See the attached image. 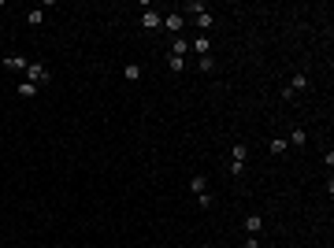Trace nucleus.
<instances>
[{
  "label": "nucleus",
  "mask_w": 334,
  "mask_h": 248,
  "mask_svg": "<svg viewBox=\"0 0 334 248\" xmlns=\"http://www.w3.org/2000/svg\"><path fill=\"white\" fill-rule=\"evenodd\" d=\"M245 159H249V149L238 141V145L230 149V174H242V171H245Z\"/></svg>",
  "instance_id": "f257e3e1"
},
{
  "label": "nucleus",
  "mask_w": 334,
  "mask_h": 248,
  "mask_svg": "<svg viewBox=\"0 0 334 248\" xmlns=\"http://www.w3.org/2000/svg\"><path fill=\"white\" fill-rule=\"evenodd\" d=\"M49 78H52V74L45 71L41 63H26V82H33V85H45Z\"/></svg>",
  "instance_id": "f03ea898"
},
{
  "label": "nucleus",
  "mask_w": 334,
  "mask_h": 248,
  "mask_svg": "<svg viewBox=\"0 0 334 248\" xmlns=\"http://www.w3.org/2000/svg\"><path fill=\"white\" fill-rule=\"evenodd\" d=\"M141 26H145V30H160V26H164V15L152 11V8H145L141 11Z\"/></svg>",
  "instance_id": "7ed1b4c3"
},
{
  "label": "nucleus",
  "mask_w": 334,
  "mask_h": 248,
  "mask_svg": "<svg viewBox=\"0 0 334 248\" xmlns=\"http://www.w3.org/2000/svg\"><path fill=\"white\" fill-rule=\"evenodd\" d=\"M164 26H167L171 33H182V26H186V15H182V11H171V15H164Z\"/></svg>",
  "instance_id": "20e7f679"
},
{
  "label": "nucleus",
  "mask_w": 334,
  "mask_h": 248,
  "mask_svg": "<svg viewBox=\"0 0 334 248\" xmlns=\"http://www.w3.org/2000/svg\"><path fill=\"white\" fill-rule=\"evenodd\" d=\"M267 149H271V156H282V152L290 149V141H286V137H271V145H267Z\"/></svg>",
  "instance_id": "39448f33"
},
{
  "label": "nucleus",
  "mask_w": 334,
  "mask_h": 248,
  "mask_svg": "<svg viewBox=\"0 0 334 248\" xmlns=\"http://www.w3.org/2000/svg\"><path fill=\"white\" fill-rule=\"evenodd\" d=\"M190 189L197 193V197H200V193H208V182H204V174H193V178H190Z\"/></svg>",
  "instance_id": "423d86ee"
},
{
  "label": "nucleus",
  "mask_w": 334,
  "mask_h": 248,
  "mask_svg": "<svg viewBox=\"0 0 334 248\" xmlns=\"http://www.w3.org/2000/svg\"><path fill=\"white\" fill-rule=\"evenodd\" d=\"M286 89H290V93H305V89H308V74H297Z\"/></svg>",
  "instance_id": "0eeeda50"
},
{
  "label": "nucleus",
  "mask_w": 334,
  "mask_h": 248,
  "mask_svg": "<svg viewBox=\"0 0 334 248\" xmlns=\"http://www.w3.org/2000/svg\"><path fill=\"white\" fill-rule=\"evenodd\" d=\"M245 230H249L252 237H256V233L264 230V219H260V215H249V219H245Z\"/></svg>",
  "instance_id": "6e6552de"
},
{
  "label": "nucleus",
  "mask_w": 334,
  "mask_h": 248,
  "mask_svg": "<svg viewBox=\"0 0 334 248\" xmlns=\"http://www.w3.org/2000/svg\"><path fill=\"white\" fill-rule=\"evenodd\" d=\"M186 52H190V41L175 37V41H171V56H182V59H186Z\"/></svg>",
  "instance_id": "1a4fd4ad"
},
{
  "label": "nucleus",
  "mask_w": 334,
  "mask_h": 248,
  "mask_svg": "<svg viewBox=\"0 0 334 248\" xmlns=\"http://www.w3.org/2000/svg\"><path fill=\"white\" fill-rule=\"evenodd\" d=\"M0 63H4V67H15V71H26V63H30V59H23V56H4Z\"/></svg>",
  "instance_id": "9d476101"
},
{
  "label": "nucleus",
  "mask_w": 334,
  "mask_h": 248,
  "mask_svg": "<svg viewBox=\"0 0 334 248\" xmlns=\"http://www.w3.org/2000/svg\"><path fill=\"white\" fill-rule=\"evenodd\" d=\"M123 78H126V82H138V78H141V67H138V63H126L123 67Z\"/></svg>",
  "instance_id": "9b49d317"
},
{
  "label": "nucleus",
  "mask_w": 334,
  "mask_h": 248,
  "mask_svg": "<svg viewBox=\"0 0 334 248\" xmlns=\"http://www.w3.org/2000/svg\"><path fill=\"white\" fill-rule=\"evenodd\" d=\"M193 19H197V26H200V30H208V26L216 23V15H212V11H200V15H193Z\"/></svg>",
  "instance_id": "f8f14e48"
},
{
  "label": "nucleus",
  "mask_w": 334,
  "mask_h": 248,
  "mask_svg": "<svg viewBox=\"0 0 334 248\" xmlns=\"http://www.w3.org/2000/svg\"><path fill=\"white\" fill-rule=\"evenodd\" d=\"M190 49L197 52V56H208V37H197V41H193Z\"/></svg>",
  "instance_id": "ddd939ff"
},
{
  "label": "nucleus",
  "mask_w": 334,
  "mask_h": 248,
  "mask_svg": "<svg viewBox=\"0 0 334 248\" xmlns=\"http://www.w3.org/2000/svg\"><path fill=\"white\" fill-rule=\"evenodd\" d=\"M19 97H37V85H33V82H23V85H19Z\"/></svg>",
  "instance_id": "4468645a"
},
{
  "label": "nucleus",
  "mask_w": 334,
  "mask_h": 248,
  "mask_svg": "<svg viewBox=\"0 0 334 248\" xmlns=\"http://www.w3.org/2000/svg\"><path fill=\"white\" fill-rule=\"evenodd\" d=\"M305 141H308V133H305V130H290V145H297V149H301Z\"/></svg>",
  "instance_id": "2eb2a0df"
},
{
  "label": "nucleus",
  "mask_w": 334,
  "mask_h": 248,
  "mask_svg": "<svg viewBox=\"0 0 334 248\" xmlns=\"http://www.w3.org/2000/svg\"><path fill=\"white\" fill-rule=\"evenodd\" d=\"M167 67H171V71H186V59L182 56H167Z\"/></svg>",
  "instance_id": "dca6fc26"
},
{
  "label": "nucleus",
  "mask_w": 334,
  "mask_h": 248,
  "mask_svg": "<svg viewBox=\"0 0 334 248\" xmlns=\"http://www.w3.org/2000/svg\"><path fill=\"white\" fill-rule=\"evenodd\" d=\"M26 19H30V26H41L45 23V11H26Z\"/></svg>",
  "instance_id": "f3484780"
},
{
  "label": "nucleus",
  "mask_w": 334,
  "mask_h": 248,
  "mask_svg": "<svg viewBox=\"0 0 334 248\" xmlns=\"http://www.w3.org/2000/svg\"><path fill=\"white\" fill-rule=\"evenodd\" d=\"M197 71H216V63H212V56H200V59H197Z\"/></svg>",
  "instance_id": "a211bd4d"
},
{
  "label": "nucleus",
  "mask_w": 334,
  "mask_h": 248,
  "mask_svg": "<svg viewBox=\"0 0 334 248\" xmlns=\"http://www.w3.org/2000/svg\"><path fill=\"white\" fill-rule=\"evenodd\" d=\"M186 11H193V15H200V11H208V8H204L200 0H190V4H186Z\"/></svg>",
  "instance_id": "6ab92c4d"
}]
</instances>
